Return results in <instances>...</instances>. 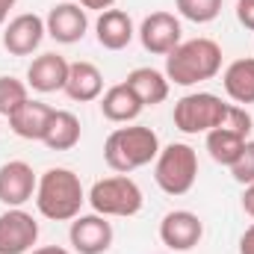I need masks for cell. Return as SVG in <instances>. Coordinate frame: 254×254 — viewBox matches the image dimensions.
Listing matches in <instances>:
<instances>
[{
	"label": "cell",
	"mask_w": 254,
	"mask_h": 254,
	"mask_svg": "<svg viewBox=\"0 0 254 254\" xmlns=\"http://www.w3.org/2000/svg\"><path fill=\"white\" fill-rule=\"evenodd\" d=\"M68 68L71 63L60 57V54H42L36 57L30 68H27V86L33 92H42V95H51V92H60L65 89V80H68Z\"/></svg>",
	"instance_id": "14"
},
{
	"label": "cell",
	"mask_w": 254,
	"mask_h": 254,
	"mask_svg": "<svg viewBox=\"0 0 254 254\" xmlns=\"http://www.w3.org/2000/svg\"><path fill=\"white\" fill-rule=\"evenodd\" d=\"M65 95L77 104H89V101H98L101 92H104V74L101 68L86 60L80 63H71L68 68V80H65Z\"/></svg>",
	"instance_id": "16"
},
{
	"label": "cell",
	"mask_w": 254,
	"mask_h": 254,
	"mask_svg": "<svg viewBox=\"0 0 254 254\" xmlns=\"http://www.w3.org/2000/svg\"><path fill=\"white\" fill-rule=\"evenodd\" d=\"M222 71V48L213 39H190L181 42L166 57V77L175 86H195L204 80H213Z\"/></svg>",
	"instance_id": "2"
},
{
	"label": "cell",
	"mask_w": 254,
	"mask_h": 254,
	"mask_svg": "<svg viewBox=\"0 0 254 254\" xmlns=\"http://www.w3.org/2000/svg\"><path fill=\"white\" fill-rule=\"evenodd\" d=\"M80 133H83V127H80V119L74 116V113H68V110H54V116H51V122H48V130H45V145L51 148V151H71L77 142H80Z\"/></svg>",
	"instance_id": "21"
},
{
	"label": "cell",
	"mask_w": 254,
	"mask_h": 254,
	"mask_svg": "<svg viewBox=\"0 0 254 254\" xmlns=\"http://www.w3.org/2000/svg\"><path fill=\"white\" fill-rule=\"evenodd\" d=\"M154 181L166 195H187L198 181V154L187 142H172L160 148L154 160Z\"/></svg>",
	"instance_id": "4"
},
{
	"label": "cell",
	"mask_w": 254,
	"mask_h": 254,
	"mask_svg": "<svg viewBox=\"0 0 254 254\" xmlns=\"http://www.w3.org/2000/svg\"><path fill=\"white\" fill-rule=\"evenodd\" d=\"M231 175H234V181L243 184V187L254 184V142H246V145H243L237 163L231 166Z\"/></svg>",
	"instance_id": "25"
},
{
	"label": "cell",
	"mask_w": 254,
	"mask_h": 254,
	"mask_svg": "<svg viewBox=\"0 0 254 254\" xmlns=\"http://www.w3.org/2000/svg\"><path fill=\"white\" fill-rule=\"evenodd\" d=\"M204 237V222L192 210H172L160 222V240L169 252H192Z\"/></svg>",
	"instance_id": "10"
},
{
	"label": "cell",
	"mask_w": 254,
	"mask_h": 254,
	"mask_svg": "<svg viewBox=\"0 0 254 254\" xmlns=\"http://www.w3.org/2000/svg\"><path fill=\"white\" fill-rule=\"evenodd\" d=\"M240 254H254V225H249L240 237Z\"/></svg>",
	"instance_id": "27"
},
{
	"label": "cell",
	"mask_w": 254,
	"mask_h": 254,
	"mask_svg": "<svg viewBox=\"0 0 254 254\" xmlns=\"http://www.w3.org/2000/svg\"><path fill=\"white\" fill-rule=\"evenodd\" d=\"M39 178L30 163L9 160L0 166V204L6 207H24L30 198H36Z\"/></svg>",
	"instance_id": "11"
},
{
	"label": "cell",
	"mask_w": 254,
	"mask_h": 254,
	"mask_svg": "<svg viewBox=\"0 0 254 254\" xmlns=\"http://www.w3.org/2000/svg\"><path fill=\"white\" fill-rule=\"evenodd\" d=\"M222 86L234 104H240V107L254 104V57L234 60L222 74Z\"/></svg>",
	"instance_id": "19"
},
{
	"label": "cell",
	"mask_w": 254,
	"mask_h": 254,
	"mask_svg": "<svg viewBox=\"0 0 254 254\" xmlns=\"http://www.w3.org/2000/svg\"><path fill=\"white\" fill-rule=\"evenodd\" d=\"M237 21L254 33V0H237Z\"/></svg>",
	"instance_id": "26"
},
{
	"label": "cell",
	"mask_w": 254,
	"mask_h": 254,
	"mask_svg": "<svg viewBox=\"0 0 254 254\" xmlns=\"http://www.w3.org/2000/svg\"><path fill=\"white\" fill-rule=\"evenodd\" d=\"M74 3H80V0H74Z\"/></svg>",
	"instance_id": "32"
},
{
	"label": "cell",
	"mask_w": 254,
	"mask_h": 254,
	"mask_svg": "<svg viewBox=\"0 0 254 254\" xmlns=\"http://www.w3.org/2000/svg\"><path fill=\"white\" fill-rule=\"evenodd\" d=\"M39 240V222L21 207L0 213V254H27Z\"/></svg>",
	"instance_id": "7"
},
{
	"label": "cell",
	"mask_w": 254,
	"mask_h": 254,
	"mask_svg": "<svg viewBox=\"0 0 254 254\" xmlns=\"http://www.w3.org/2000/svg\"><path fill=\"white\" fill-rule=\"evenodd\" d=\"M86 201L92 204V213H101V216H119V219H130L142 210L145 198L142 190L133 178L127 175H113V178H104V181H95V187L89 190Z\"/></svg>",
	"instance_id": "5"
},
{
	"label": "cell",
	"mask_w": 254,
	"mask_h": 254,
	"mask_svg": "<svg viewBox=\"0 0 254 254\" xmlns=\"http://www.w3.org/2000/svg\"><path fill=\"white\" fill-rule=\"evenodd\" d=\"M157 154H160V136L145 125L116 127L104 142V160L119 175H130L154 163Z\"/></svg>",
	"instance_id": "3"
},
{
	"label": "cell",
	"mask_w": 254,
	"mask_h": 254,
	"mask_svg": "<svg viewBox=\"0 0 254 254\" xmlns=\"http://www.w3.org/2000/svg\"><path fill=\"white\" fill-rule=\"evenodd\" d=\"M181 21L172 12H151L142 24H139V42L148 54L154 57H169L178 45H181Z\"/></svg>",
	"instance_id": "9"
},
{
	"label": "cell",
	"mask_w": 254,
	"mask_h": 254,
	"mask_svg": "<svg viewBox=\"0 0 254 254\" xmlns=\"http://www.w3.org/2000/svg\"><path fill=\"white\" fill-rule=\"evenodd\" d=\"M113 225L107 222V216L101 213H89V216H77L71 219V249L77 254H107L113 246Z\"/></svg>",
	"instance_id": "8"
},
{
	"label": "cell",
	"mask_w": 254,
	"mask_h": 254,
	"mask_svg": "<svg viewBox=\"0 0 254 254\" xmlns=\"http://www.w3.org/2000/svg\"><path fill=\"white\" fill-rule=\"evenodd\" d=\"M228 110L231 104H225L219 95L213 92H192V95H184L178 104H175V127L181 133H210L213 127H222L225 119H228Z\"/></svg>",
	"instance_id": "6"
},
{
	"label": "cell",
	"mask_w": 254,
	"mask_h": 254,
	"mask_svg": "<svg viewBox=\"0 0 254 254\" xmlns=\"http://www.w3.org/2000/svg\"><path fill=\"white\" fill-rule=\"evenodd\" d=\"M95 36H98V45L104 51H125L127 45L133 42V36H136L133 18L127 15L125 9H107L95 21Z\"/></svg>",
	"instance_id": "15"
},
{
	"label": "cell",
	"mask_w": 254,
	"mask_h": 254,
	"mask_svg": "<svg viewBox=\"0 0 254 254\" xmlns=\"http://www.w3.org/2000/svg\"><path fill=\"white\" fill-rule=\"evenodd\" d=\"M243 210H246V213L254 219V184H249V187H246V192H243Z\"/></svg>",
	"instance_id": "29"
},
{
	"label": "cell",
	"mask_w": 254,
	"mask_h": 254,
	"mask_svg": "<svg viewBox=\"0 0 254 254\" xmlns=\"http://www.w3.org/2000/svg\"><path fill=\"white\" fill-rule=\"evenodd\" d=\"M30 101V86L18 77H0V119H9Z\"/></svg>",
	"instance_id": "23"
},
{
	"label": "cell",
	"mask_w": 254,
	"mask_h": 254,
	"mask_svg": "<svg viewBox=\"0 0 254 254\" xmlns=\"http://www.w3.org/2000/svg\"><path fill=\"white\" fill-rule=\"evenodd\" d=\"M54 116V107L42 104V101H27L24 107H18L12 116H9V127L15 136L21 139H30V142H42L45 139V130H48V122Z\"/></svg>",
	"instance_id": "17"
},
{
	"label": "cell",
	"mask_w": 254,
	"mask_h": 254,
	"mask_svg": "<svg viewBox=\"0 0 254 254\" xmlns=\"http://www.w3.org/2000/svg\"><path fill=\"white\" fill-rule=\"evenodd\" d=\"M45 30H48V36H51L54 42H60V45H74V42H80V39L86 36V30H89V15H86V9H83L80 3L65 0V3L51 6V12H48V18H45Z\"/></svg>",
	"instance_id": "12"
},
{
	"label": "cell",
	"mask_w": 254,
	"mask_h": 254,
	"mask_svg": "<svg viewBox=\"0 0 254 254\" xmlns=\"http://www.w3.org/2000/svg\"><path fill=\"white\" fill-rule=\"evenodd\" d=\"M225 0H175V9L181 12V18H187L192 24H210L219 18Z\"/></svg>",
	"instance_id": "24"
},
{
	"label": "cell",
	"mask_w": 254,
	"mask_h": 254,
	"mask_svg": "<svg viewBox=\"0 0 254 254\" xmlns=\"http://www.w3.org/2000/svg\"><path fill=\"white\" fill-rule=\"evenodd\" d=\"M125 83L136 92V98H139L145 107L163 104V101L169 98V86H172L169 77H166L163 71H157V68H133V71L127 74Z\"/></svg>",
	"instance_id": "20"
},
{
	"label": "cell",
	"mask_w": 254,
	"mask_h": 254,
	"mask_svg": "<svg viewBox=\"0 0 254 254\" xmlns=\"http://www.w3.org/2000/svg\"><path fill=\"white\" fill-rule=\"evenodd\" d=\"M27 254H71L68 249H63V246H42V249H33V252Z\"/></svg>",
	"instance_id": "30"
},
{
	"label": "cell",
	"mask_w": 254,
	"mask_h": 254,
	"mask_svg": "<svg viewBox=\"0 0 254 254\" xmlns=\"http://www.w3.org/2000/svg\"><path fill=\"white\" fill-rule=\"evenodd\" d=\"M145 110V104L136 98V92L127 86V83H116L104 92L101 98V113L107 122H116V125H127V122H136L139 113Z\"/></svg>",
	"instance_id": "18"
},
{
	"label": "cell",
	"mask_w": 254,
	"mask_h": 254,
	"mask_svg": "<svg viewBox=\"0 0 254 254\" xmlns=\"http://www.w3.org/2000/svg\"><path fill=\"white\" fill-rule=\"evenodd\" d=\"M15 3H18V0H0V27L6 24V18H9V12L15 9Z\"/></svg>",
	"instance_id": "31"
},
{
	"label": "cell",
	"mask_w": 254,
	"mask_h": 254,
	"mask_svg": "<svg viewBox=\"0 0 254 254\" xmlns=\"http://www.w3.org/2000/svg\"><path fill=\"white\" fill-rule=\"evenodd\" d=\"M45 36H48L45 18H39L36 12H24V15H15L6 24V30H3V48L12 57H30L33 51H39V45H42Z\"/></svg>",
	"instance_id": "13"
},
{
	"label": "cell",
	"mask_w": 254,
	"mask_h": 254,
	"mask_svg": "<svg viewBox=\"0 0 254 254\" xmlns=\"http://www.w3.org/2000/svg\"><path fill=\"white\" fill-rule=\"evenodd\" d=\"M86 201V192L80 178L63 169V166H54L48 169L45 175H39V187H36V207L45 219L51 222H71L80 216V207Z\"/></svg>",
	"instance_id": "1"
},
{
	"label": "cell",
	"mask_w": 254,
	"mask_h": 254,
	"mask_svg": "<svg viewBox=\"0 0 254 254\" xmlns=\"http://www.w3.org/2000/svg\"><path fill=\"white\" fill-rule=\"evenodd\" d=\"M246 142H249V139H246L243 133L231 130V127H213V130L207 133V151H210L213 163L228 166V169L237 163V157H240V151H243Z\"/></svg>",
	"instance_id": "22"
},
{
	"label": "cell",
	"mask_w": 254,
	"mask_h": 254,
	"mask_svg": "<svg viewBox=\"0 0 254 254\" xmlns=\"http://www.w3.org/2000/svg\"><path fill=\"white\" fill-rule=\"evenodd\" d=\"M80 6L83 9H95V12H107V9L116 6V0H80Z\"/></svg>",
	"instance_id": "28"
}]
</instances>
